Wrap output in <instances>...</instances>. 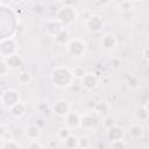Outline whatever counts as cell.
<instances>
[{
  "mask_svg": "<svg viewBox=\"0 0 149 149\" xmlns=\"http://www.w3.org/2000/svg\"><path fill=\"white\" fill-rule=\"evenodd\" d=\"M70 135H71V130H70L69 128H66V127L59 128L58 132H57V137H58L59 140H62V141H65Z\"/></svg>",
  "mask_w": 149,
  "mask_h": 149,
  "instance_id": "cell-27",
  "label": "cell"
},
{
  "mask_svg": "<svg viewBox=\"0 0 149 149\" xmlns=\"http://www.w3.org/2000/svg\"><path fill=\"white\" fill-rule=\"evenodd\" d=\"M123 136H125V130L116 123L115 126H113L112 128L107 129V137L108 140L112 142V141H120V140H123Z\"/></svg>",
  "mask_w": 149,
  "mask_h": 149,
  "instance_id": "cell-11",
  "label": "cell"
},
{
  "mask_svg": "<svg viewBox=\"0 0 149 149\" xmlns=\"http://www.w3.org/2000/svg\"><path fill=\"white\" fill-rule=\"evenodd\" d=\"M148 62H149V61H148Z\"/></svg>",
  "mask_w": 149,
  "mask_h": 149,
  "instance_id": "cell-36",
  "label": "cell"
},
{
  "mask_svg": "<svg viewBox=\"0 0 149 149\" xmlns=\"http://www.w3.org/2000/svg\"><path fill=\"white\" fill-rule=\"evenodd\" d=\"M143 56H144V58H146L147 61H149V47L143 50Z\"/></svg>",
  "mask_w": 149,
  "mask_h": 149,
  "instance_id": "cell-32",
  "label": "cell"
},
{
  "mask_svg": "<svg viewBox=\"0 0 149 149\" xmlns=\"http://www.w3.org/2000/svg\"><path fill=\"white\" fill-rule=\"evenodd\" d=\"M68 50L73 57H81L86 51V43L80 38H72L68 44Z\"/></svg>",
  "mask_w": 149,
  "mask_h": 149,
  "instance_id": "cell-5",
  "label": "cell"
},
{
  "mask_svg": "<svg viewBox=\"0 0 149 149\" xmlns=\"http://www.w3.org/2000/svg\"><path fill=\"white\" fill-rule=\"evenodd\" d=\"M97 123H98V121L93 115H90V114L81 115V119H80V127L81 128L90 129V128H93Z\"/></svg>",
  "mask_w": 149,
  "mask_h": 149,
  "instance_id": "cell-14",
  "label": "cell"
},
{
  "mask_svg": "<svg viewBox=\"0 0 149 149\" xmlns=\"http://www.w3.org/2000/svg\"><path fill=\"white\" fill-rule=\"evenodd\" d=\"M71 41V38H70V34H69V31L68 30H63L58 36H56L55 37V42L57 43V44H61V45H68L69 44V42Z\"/></svg>",
  "mask_w": 149,
  "mask_h": 149,
  "instance_id": "cell-19",
  "label": "cell"
},
{
  "mask_svg": "<svg viewBox=\"0 0 149 149\" xmlns=\"http://www.w3.org/2000/svg\"><path fill=\"white\" fill-rule=\"evenodd\" d=\"M148 127H149V120H148Z\"/></svg>",
  "mask_w": 149,
  "mask_h": 149,
  "instance_id": "cell-34",
  "label": "cell"
},
{
  "mask_svg": "<svg viewBox=\"0 0 149 149\" xmlns=\"http://www.w3.org/2000/svg\"><path fill=\"white\" fill-rule=\"evenodd\" d=\"M1 105L8 109H10L13 106H15L17 102H20V95L19 92L12 88H8L1 93Z\"/></svg>",
  "mask_w": 149,
  "mask_h": 149,
  "instance_id": "cell-4",
  "label": "cell"
},
{
  "mask_svg": "<svg viewBox=\"0 0 149 149\" xmlns=\"http://www.w3.org/2000/svg\"><path fill=\"white\" fill-rule=\"evenodd\" d=\"M1 149H20V146L14 140H3L1 144Z\"/></svg>",
  "mask_w": 149,
  "mask_h": 149,
  "instance_id": "cell-24",
  "label": "cell"
},
{
  "mask_svg": "<svg viewBox=\"0 0 149 149\" xmlns=\"http://www.w3.org/2000/svg\"><path fill=\"white\" fill-rule=\"evenodd\" d=\"M111 149H126V143L123 142V140L112 141L111 142Z\"/></svg>",
  "mask_w": 149,
  "mask_h": 149,
  "instance_id": "cell-29",
  "label": "cell"
},
{
  "mask_svg": "<svg viewBox=\"0 0 149 149\" xmlns=\"http://www.w3.org/2000/svg\"><path fill=\"white\" fill-rule=\"evenodd\" d=\"M28 149H42V144L38 140H33V141H29Z\"/></svg>",
  "mask_w": 149,
  "mask_h": 149,
  "instance_id": "cell-30",
  "label": "cell"
},
{
  "mask_svg": "<svg viewBox=\"0 0 149 149\" xmlns=\"http://www.w3.org/2000/svg\"><path fill=\"white\" fill-rule=\"evenodd\" d=\"M64 143H65V147H66L68 149H77V148H78V137L74 136L73 134H71V135L64 141Z\"/></svg>",
  "mask_w": 149,
  "mask_h": 149,
  "instance_id": "cell-21",
  "label": "cell"
},
{
  "mask_svg": "<svg viewBox=\"0 0 149 149\" xmlns=\"http://www.w3.org/2000/svg\"><path fill=\"white\" fill-rule=\"evenodd\" d=\"M86 29L92 31V33H97L102 28V19L100 15L97 14H92L91 16L87 17L86 22H85Z\"/></svg>",
  "mask_w": 149,
  "mask_h": 149,
  "instance_id": "cell-7",
  "label": "cell"
},
{
  "mask_svg": "<svg viewBox=\"0 0 149 149\" xmlns=\"http://www.w3.org/2000/svg\"><path fill=\"white\" fill-rule=\"evenodd\" d=\"M128 134L132 139H141L144 134V130L140 123H133L128 128Z\"/></svg>",
  "mask_w": 149,
  "mask_h": 149,
  "instance_id": "cell-15",
  "label": "cell"
},
{
  "mask_svg": "<svg viewBox=\"0 0 149 149\" xmlns=\"http://www.w3.org/2000/svg\"><path fill=\"white\" fill-rule=\"evenodd\" d=\"M26 111H27V106H26V104H23L22 101L17 102L15 106H13V107L10 108V113H12L13 115H15V116H22V115L26 113Z\"/></svg>",
  "mask_w": 149,
  "mask_h": 149,
  "instance_id": "cell-20",
  "label": "cell"
},
{
  "mask_svg": "<svg viewBox=\"0 0 149 149\" xmlns=\"http://www.w3.org/2000/svg\"><path fill=\"white\" fill-rule=\"evenodd\" d=\"M144 107H146V109H147V112H148V114H149V100L146 102V105H144Z\"/></svg>",
  "mask_w": 149,
  "mask_h": 149,
  "instance_id": "cell-33",
  "label": "cell"
},
{
  "mask_svg": "<svg viewBox=\"0 0 149 149\" xmlns=\"http://www.w3.org/2000/svg\"><path fill=\"white\" fill-rule=\"evenodd\" d=\"M101 45L105 49H113L116 45V38L113 34H105L101 38Z\"/></svg>",
  "mask_w": 149,
  "mask_h": 149,
  "instance_id": "cell-17",
  "label": "cell"
},
{
  "mask_svg": "<svg viewBox=\"0 0 149 149\" xmlns=\"http://www.w3.org/2000/svg\"><path fill=\"white\" fill-rule=\"evenodd\" d=\"M90 146H91V142L86 135L78 137V149H88Z\"/></svg>",
  "mask_w": 149,
  "mask_h": 149,
  "instance_id": "cell-25",
  "label": "cell"
},
{
  "mask_svg": "<svg viewBox=\"0 0 149 149\" xmlns=\"http://www.w3.org/2000/svg\"><path fill=\"white\" fill-rule=\"evenodd\" d=\"M109 109H111V105H109V102L106 101V100L98 101V102L95 104V106H94V111H95L98 114L104 115V118L108 115Z\"/></svg>",
  "mask_w": 149,
  "mask_h": 149,
  "instance_id": "cell-16",
  "label": "cell"
},
{
  "mask_svg": "<svg viewBox=\"0 0 149 149\" xmlns=\"http://www.w3.org/2000/svg\"><path fill=\"white\" fill-rule=\"evenodd\" d=\"M77 17V12L73 7H70V6H64L62 7L57 15H56V19L63 24V26H66V24H70L72 23Z\"/></svg>",
  "mask_w": 149,
  "mask_h": 149,
  "instance_id": "cell-3",
  "label": "cell"
},
{
  "mask_svg": "<svg viewBox=\"0 0 149 149\" xmlns=\"http://www.w3.org/2000/svg\"><path fill=\"white\" fill-rule=\"evenodd\" d=\"M65 127L69 128L70 130L73 129V128H77V127H80V119H81V115L78 114L77 112H70L65 118Z\"/></svg>",
  "mask_w": 149,
  "mask_h": 149,
  "instance_id": "cell-9",
  "label": "cell"
},
{
  "mask_svg": "<svg viewBox=\"0 0 149 149\" xmlns=\"http://www.w3.org/2000/svg\"><path fill=\"white\" fill-rule=\"evenodd\" d=\"M115 125H116V121H115V119H114L113 116H111V115L105 116L104 120H102V126H104L106 129H109V128H112V127L115 126Z\"/></svg>",
  "mask_w": 149,
  "mask_h": 149,
  "instance_id": "cell-28",
  "label": "cell"
},
{
  "mask_svg": "<svg viewBox=\"0 0 149 149\" xmlns=\"http://www.w3.org/2000/svg\"><path fill=\"white\" fill-rule=\"evenodd\" d=\"M126 84L130 88H136L139 86V79H137V77H135L133 74H129V76L126 77Z\"/></svg>",
  "mask_w": 149,
  "mask_h": 149,
  "instance_id": "cell-26",
  "label": "cell"
},
{
  "mask_svg": "<svg viewBox=\"0 0 149 149\" xmlns=\"http://www.w3.org/2000/svg\"><path fill=\"white\" fill-rule=\"evenodd\" d=\"M134 116L137 121H148L149 120V114L146 109L144 106H141V107H137L135 109V113H134Z\"/></svg>",
  "mask_w": 149,
  "mask_h": 149,
  "instance_id": "cell-18",
  "label": "cell"
},
{
  "mask_svg": "<svg viewBox=\"0 0 149 149\" xmlns=\"http://www.w3.org/2000/svg\"><path fill=\"white\" fill-rule=\"evenodd\" d=\"M16 41L13 37H6V38H1L0 41V55L2 59H6L8 57H10L12 55L16 54Z\"/></svg>",
  "mask_w": 149,
  "mask_h": 149,
  "instance_id": "cell-2",
  "label": "cell"
},
{
  "mask_svg": "<svg viewBox=\"0 0 149 149\" xmlns=\"http://www.w3.org/2000/svg\"><path fill=\"white\" fill-rule=\"evenodd\" d=\"M73 74L70 69L65 66H57L51 72V81L55 86L59 88H65L72 85Z\"/></svg>",
  "mask_w": 149,
  "mask_h": 149,
  "instance_id": "cell-1",
  "label": "cell"
},
{
  "mask_svg": "<svg viewBox=\"0 0 149 149\" xmlns=\"http://www.w3.org/2000/svg\"><path fill=\"white\" fill-rule=\"evenodd\" d=\"M3 61L6 62V64L8 65V68H9V69H13V70L21 68L22 64H23L22 57H21L20 55H17V54L12 55L10 57H8V58H6V59H3Z\"/></svg>",
  "mask_w": 149,
  "mask_h": 149,
  "instance_id": "cell-13",
  "label": "cell"
},
{
  "mask_svg": "<svg viewBox=\"0 0 149 149\" xmlns=\"http://www.w3.org/2000/svg\"><path fill=\"white\" fill-rule=\"evenodd\" d=\"M148 40H149V37H148Z\"/></svg>",
  "mask_w": 149,
  "mask_h": 149,
  "instance_id": "cell-35",
  "label": "cell"
},
{
  "mask_svg": "<svg viewBox=\"0 0 149 149\" xmlns=\"http://www.w3.org/2000/svg\"><path fill=\"white\" fill-rule=\"evenodd\" d=\"M80 85L85 88V90H94L97 86H98V78L93 74V73H90L87 72V74L80 79Z\"/></svg>",
  "mask_w": 149,
  "mask_h": 149,
  "instance_id": "cell-10",
  "label": "cell"
},
{
  "mask_svg": "<svg viewBox=\"0 0 149 149\" xmlns=\"http://www.w3.org/2000/svg\"><path fill=\"white\" fill-rule=\"evenodd\" d=\"M71 72H72V74H73V77H74V78H78V79H81V78H84V77L87 74L86 69H85L84 66H80V65L74 66Z\"/></svg>",
  "mask_w": 149,
  "mask_h": 149,
  "instance_id": "cell-22",
  "label": "cell"
},
{
  "mask_svg": "<svg viewBox=\"0 0 149 149\" xmlns=\"http://www.w3.org/2000/svg\"><path fill=\"white\" fill-rule=\"evenodd\" d=\"M63 30H64V26H63L57 19L49 20V21L45 23V33H47L49 36L56 37V36H58Z\"/></svg>",
  "mask_w": 149,
  "mask_h": 149,
  "instance_id": "cell-6",
  "label": "cell"
},
{
  "mask_svg": "<svg viewBox=\"0 0 149 149\" xmlns=\"http://www.w3.org/2000/svg\"><path fill=\"white\" fill-rule=\"evenodd\" d=\"M17 80L22 85H28L31 81V74L28 71H21L17 76Z\"/></svg>",
  "mask_w": 149,
  "mask_h": 149,
  "instance_id": "cell-23",
  "label": "cell"
},
{
  "mask_svg": "<svg viewBox=\"0 0 149 149\" xmlns=\"http://www.w3.org/2000/svg\"><path fill=\"white\" fill-rule=\"evenodd\" d=\"M7 70H9V68H8V65L6 64V62L2 59V62H1V72H0V74H1V76H5L6 72H7Z\"/></svg>",
  "mask_w": 149,
  "mask_h": 149,
  "instance_id": "cell-31",
  "label": "cell"
},
{
  "mask_svg": "<svg viewBox=\"0 0 149 149\" xmlns=\"http://www.w3.org/2000/svg\"><path fill=\"white\" fill-rule=\"evenodd\" d=\"M52 111H54L57 115L63 116V118H65V116L71 112L69 102H68L66 100H63V99H59V100H56V101H55V104L52 105Z\"/></svg>",
  "mask_w": 149,
  "mask_h": 149,
  "instance_id": "cell-8",
  "label": "cell"
},
{
  "mask_svg": "<svg viewBox=\"0 0 149 149\" xmlns=\"http://www.w3.org/2000/svg\"><path fill=\"white\" fill-rule=\"evenodd\" d=\"M41 128L36 125H29L26 127L24 129V136L29 140V141H33V140H37L40 136H41Z\"/></svg>",
  "mask_w": 149,
  "mask_h": 149,
  "instance_id": "cell-12",
  "label": "cell"
}]
</instances>
